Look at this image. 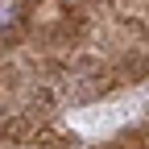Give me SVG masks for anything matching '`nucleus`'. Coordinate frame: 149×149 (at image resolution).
<instances>
[{
  "instance_id": "f257e3e1",
  "label": "nucleus",
  "mask_w": 149,
  "mask_h": 149,
  "mask_svg": "<svg viewBox=\"0 0 149 149\" xmlns=\"http://www.w3.org/2000/svg\"><path fill=\"white\" fill-rule=\"evenodd\" d=\"M25 17V0H0V29H17Z\"/></svg>"
}]
</instances>
